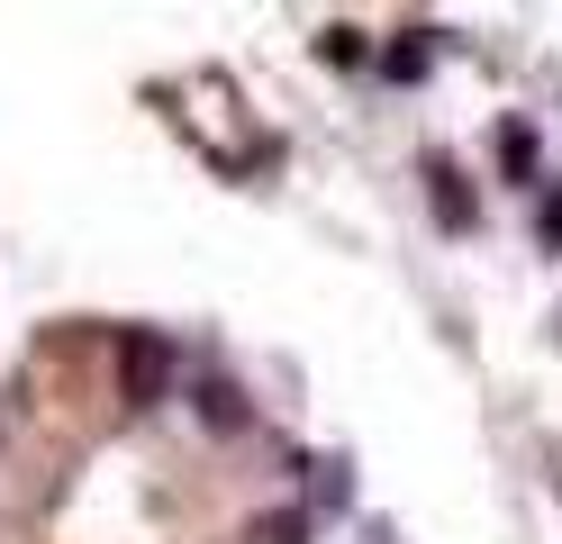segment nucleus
Listing matches in <instances>:
<instances>
[{
    "instance_id": "1",
    "label": "nucleus",
    "mask_w": 562,
    "mask_h": 544,
    "mask_svg": "<svg viewBox=\"0 0 562 544\" xmlns=\"http://www.w3.org/2000/svg\"><path fill=\"white\" fill-rule=\"evenodd\" d=\"M119 381H127L136 409H146V399H164V381H172V345L146 336V326H127V336H119Z\"/></svg>"
},
{
    "instance_id": "2",
    "label": "nucleus",
    "mask_w": 562,
    "mask_h": 544,
    "mask_svg": "<svg viewBox=\"0 0 562 544\" xmlns=\"http://www.w3.org/2000/svg\"><path fill=\"white\" fill-rule=\"evenodd\" d=\"M427 181H436V218H445V227H481V209H472V191H463L453 164H427Z\"/></svg>"
},
{
    "instance_id": "3",
    "label": "nucleus",
    "mask_w": 562,
    "mask_h": 544,
    "mask_svg": "<svg viewBox=\"0 0 562 544\" xmlns=\"http://www.w3.org/2000/svg\"><path fill=\"white\" fill-rule=\"evenodd\" d=\"M427 64H436V36H427V27H408L400 46L381 55V82H417V73H427Z\"/></svg>"
},
{
    "instance_id": "4",
    "label": "nucleus",
    "mask_w": 562,
    "mask_h": 544,
    "mask_svg": "<svg viewBox=\"0 0 562 544\" xmlns=\"http://www.w3.org/2000/svg\"><path fill=\"white\" fill-rule=\"evenodd\" d=\"M499 164H508V173H536V127L508 119V127H499Z\"/></svg>"
},
{
    "instance_id": "5",
    "label": "nucleus",
    "mask_w": 562,
    "mask_h": 544,
    "mask_svg": "<svg viewBox=\"0 0 562 544\" xmlns=\"http://www.w3.org/2000/svg\"><path fill=\"white\" fill-rule=\"evenodd\" d=\"M255 544H308V518H255Z\"/></svg>"
},
{
    "instance_id": "6",
    "label": "nucleus",
    "mask_w": 562,
    "mask_h": 544,
    "mask_svg": "<svg viewBox=\"0 0 562 544\" xmlns=\"http://www.w3.org/2000/svg\"><path fill=\"white\" fill-rule=\"evenodd\" d=\"M236 418H245V409H236V390H227V381H209V426H236Z\"/></svg>"
},
{
    "instance_id": "7",
    "label": "nucleus",
    "mask_w": 562,
    "mask_h": 544,
    "mask_svg": "<svg viewBox=\"0 0 562 544\" xmlns=\"http://www.w3.org/2000/svg\"><path fill=\"white\" fill-rule=\"evenodd\" d=\"M536 236H544V245H562V191H544V209H536Z\"/></svg>"
}]
</instances>
